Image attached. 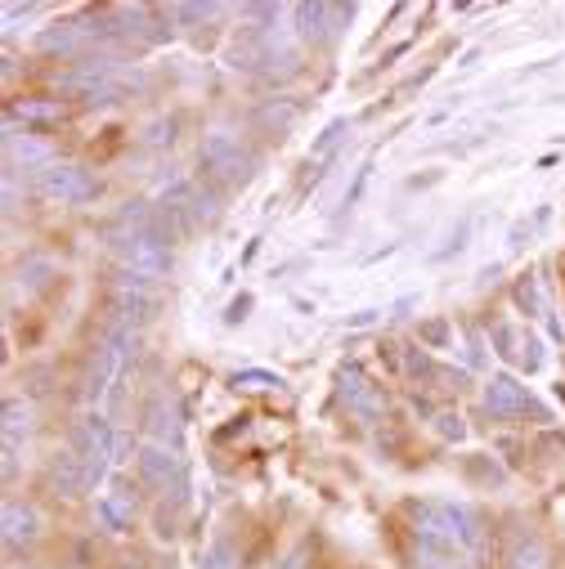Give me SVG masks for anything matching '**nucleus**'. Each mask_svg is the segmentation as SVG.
Here are the masks:
<instances>
[{
	"label": "nucleus",
	"instance_id": "obj_28",
	"mask_svg": "<svg viewBox=\"0 0 565 569\" xmlns=\"http://www.w3.org/2000/svg\"><path fill=\"white\" fill-rule=\"evenodd\" d=\"M368 176H373V158H364V167L355 171L350 189L341 193V211H355V207H359V198H364V189H368Z\"/></svg>",
	"mask_w": 565,
	"mask_h": 569
},
{
	"label": "nucleus",
	"instance_id": "obj_19",
	"mask_svg": "<svg viewBox=\"0 0 565 569\" xmlns=\"http://www.w3.org/2000/svg\"><path fill=\"white\" fill-rule=\"evenodd\" d=\"M10 117H14V121L23 117V126H59V121L68 117V108H63L59 99H19V103L10 108Z\"/></svg>",
	"mask_w": 565,
	"mask_h": 569
},
{
	"label": "nucleus",
	"instance_id": "obj_26",
	"mask_svg": "<svg viewBox=\"0 0 565 569\" xmlns=\"http://www.w3.org/2000/svg\"><path fill=\"white\" fill-rule=\"evenodd\" d=\"M202 569H238V547L229 538H216L202 556Z\"/></svg>",
	"mask_w": 565,
	"mask_h": 569
},
{
	"label": "nucleus",
	"instance_id": "obj_14",
	"mask_svg": "<svg viewBox=\"0 0 565 569\" xmlns=\"http://www.w3.org/2000/svg\"><path fill=\"white\" fill-rule=\"evenodd\" d=\"M90 41H99V32H90L86 23H59V28H46V32L37 37V50L68 59V54H86Z\"/></svg>",
	"mask_w": 565,
	"mask_h": 569
},
{
	"label": "nucleus",
	"instance_id": "obj_16",
	"mask_svg": "<svg viewBox=\"0 0 565 569\" xmlns=\"http://www.w3.org/2000/svg\"><path fill=\"white\" fill-rule=\"evenodd\" d=\"M149 436H153V445L180 449V408H176V399L158 395V399L149 403Z\"/></svg>",
	"mask_w": 565,
	"mask_h": 569
},
{
	"label": "nucleus",
	"instance_id": "obj_11",
	"mask_svg": "<svg viewBox=\"0 0 565 569\" xmlns=\"http://www.w3.org/2000/svg\"><path fill=\"white\" fill-rule=\"evenodd\" d=\"M139 476H145L153 489H185V462H180V449L145 445V449H139Z\"/></svg>",
	"mask_w": 565,
	"mask_h": 569
},
{
	"label": "nucleus",
	"instance_id": "obj_8",
	"mask_svg": "<svg viewBox=\"0 0 565 569\" xmlns=\"http://www.w3.org/2000/svg\"><path fill=\"white\" fill-rule=\"evenodd\" d=\"M32 184H37V193L50 198V202H90V198H95V180H90L81 167H72V162L46 167Z\"/></svg>",
	"mask_w": 565,
	"mask_h": 569
},
{
	"label": "nucleus",
	"instance_id": "obj_34",
	"mask_svg": "<svg viewBox=\"0 0 565 569\" xmlns=\"http://www.w3.org/2000/svg\"><path fill=\"white\" fill-rule=\"evenodd\" d=\"M171 130H176V121H153L145 139H149V144H171V139H176Z\"/></svg>",
	"mask_w": 565,
	"mask_h": 569
},
{
	"label": "nucleus",
	"instance_id": "obj_25",
	"mask_svg": "<svg viewBox=\"0 0 565 569\" xmlns=\"http://www.w3.org/2000/svg\"><path fill=\"white\" fill-rule=\"evenodd\" d=\"M467 238H472V216H463V220H458V229H449L445 247H436V251H432V260H449V256H463V251H467Z\"/></svg>",
	"mask_w": 565,
	"mask_h": 569
},
{
	"label": "nucleus",
	"instance_id": "obj_27",
	"mask_svg": "<svg viewBox=\"0 0 565 569\" xmlns=\"http://www.w3.org/2000/svg\"><path fill=\"white\" fill-rule=\"evenodd\" d=\"M417 337L427 341L432 350H440V346H449V341H454V328H449L445 319H427V323H417Z\"/></svg>",
	"mask_w": 565,
	"mask_h": 569
},
{
	"label": "nucleus",
	"instance_id": "obj_24",
	"mask_svg": "<svg viewBox=\"0 0 565 569\" xmlns=\"http://www.w3.org/2000/svg\"><path fill=\"white\" fill-rule=\"evenodd\" d=\"M28 278V292H41L46 282L54 278V260H46V256H32V260H23V269H19V282Z\"/></svg>",
	"mask_w": 565,
	"mask_h": 569
},
{
	"label": "nucleus",
	"instance_id": "obj_7",
	"mask_svg": "<svg viewBox=\"0 0 565 569\" xmlns=\"http://www.w3.org/2000/svg\"><path fill=\"white\" fill-rule=\"evenodd\" d=\"M485 412L498 417V421H521L525 412H529L534 421H547V408L534 403V395H529L516 377H507V372H498V377L485 381Z\"/></svg>",
	"mask_w": 565,
	"mask_h": 569
},
{
	"label": "nucleus",
	"instance_id": "obj_20",
	"mask_svg": "<svg viewBox=\"0 0 565 569\" xmlns=\"http://www.w3.org/2000/svg\"><path fill=\"white\" fill-rule=\"evenodd\" d=\"M28 436H32V403L6 399V449H19Z\"/></svg>",
	"mask_w": 565,
	"mask_h": 569
},
{
	"label": "nucleus",
	"instance_id": "obj_23",
	"mask_svg": "<svg viewBox=\"0 0 565 569\" xmlns=\"http://www.w3.org/2000/svg\"><path fill=\"white\" fill-rule=\"evenodd\" d=\"M516 306L525 310V315H547V306H543V288H538V278L534 273H521L516 278Z\"/></svg>",
	"mask_w": 565,
	"mask_h": 569
},
{
	"label": "nucleus",
	"instance_id": "obj_35",
	"mask_svg": "<svg viewBox=\"0 0 565 569\" xmlns=\"http://www.w3.org/2000/svg\"><path fill=\"white\" fill-rule=\"evenodd\" d=\"M260 121H274V112L265 108V112H260ZM293 121H297V103H282V108H278V130H288Z\"/></svg>",
	"mask_w": 565,
	"mask_h": 569
},
{
	"label": "nucleus",
	"instance_id": "obj_21",
	"mask_svg": "<svg viewBox=\"0 0 565 569\" xmlns=\"http://www.w3.org/2000/svg\"><path fill=\"white\" fill-rule=\"evenodd\" d=\"M413 569H472V556H463V551H445V547H427V542H417V547H413Z\"/></svg>",
	"mask_w": 565,
	"mask_h": 569
},
{
	"label": "nucleus",
	"instance_id": "obj_1",
	"mask_svg": "<svg viewBox=\"0 0 565 569\" xmlns=\"http://www.w3.org/2000/svg\"><path fill=\"white\" fill-rule=\"evenodd\" d=\"M413 538L427 547H445V551H463V556H480L485 547V520L463 507V502H445V498H422L404 507Z\"/></svg>",
	"mask_w": 565,
	"mask_h": 569
},
{
	"label": "nucleus",
	"instance_id": "obj_18",
	"mask_svg": "<svg viewBox=\"0 0 565 569\" xmlns=\"http://www.w3.org/2000/svg\"><path fill=\"white\" fill-rule=\"evenodd\" d=\"M552 565V551L538 533H521L507 551V569H547Z\"/></svg>",
	"mask_w": 565,
	"mask_h": 569
},
{
	"label": "nucleus",
	"instance_id": "obj_4",
	"mask_svg": "<svg viewBox=\"0 0 565 569\" xmlns=\"http://www.w3.org/2000/svg\"><path fill=\"white\" fill-rule=\"evenodd\" d=\"M198 162L207 167L211 180L220 184H247L251 180V153L238 144V134L234 130H207L202 134V144H198Z\"/></svg>",
	"mask_w": 565,
	"mask_h": 569
},
{
	"label": "nucleus",
	"instance_id": "obj_37",
	"mask_svg": "<svg viewBox=\"0 0 565 569\" xmlns=\"http://www.w3.org/2000/svg\"><path fill=\"white\" fill-rule=\"evenodd\" d=\"M247 310H251V297H238V301L229 306V315H225V323H242V319H247Z\"/></svg>",
	"mask_w": 565,
	"mask_h": 569
},
{
	"label": "nucleus",
	"instance_id": "obj_10",
	"mask_svg": "<svg viewBox=\"0 0 565 569\" xmlns=\"http://www.w3.org/2000/svg\"><path fill=\"white\" fill-rule=\"evenodd\" d=\"M6 162H10V171H46V167H54V149L46 144V139H32L28 130L19 134V126L6 117Z\"/></svg>",
	"mask_w": 565,
	"mask_h": 569
},
{
	"label": "nucleus",
	"instance_id": "obj_2",
	"mask_svg": "<svg viewBox=\"0 0 565 569\" xmlns=\"http://www.w3.org/2000/svg\"><path fill=\"white\" fill-rule=\"evenodd\" d=\"M145 86V77H139L130 63H117V59H81L77 68L68 72H54V90L63 94H77V99H121L130 90Z\"/></svg>",
	"mask_w": 565,
	"mask_h": 569
},
{
	"label": "nucleus",
	"instance_id": "obj_3",
	"mask_svg": "<svg viewBox=\"0 0 565 569\" xmlns=\"http://www.w3.org/2000/svg\"><path fill=\"white\" fill-rule=\"evenodd\" d=\"M108 247L121 264V273H135L145 282H158L171 273V242L158 233V229H130V224H117L108 233Z\"/></svg>",
	"mask_w": 565,
	"mask_h": 569
},
{
	"label": "nucleus",
	"instance_id": "obj_31",
	"mask_svg": "<svg viewBox=\"0 0 565 569\" xmlns=\"http://www.w3.org/2000/svg\"><path fill=\"white\" fill-rule=\"evenodd\" d=\"M404 363H408V372H413V377H422V381H436V377H440V368H436L427 355H422L417 346L408 350V359H404Z\"/></svg>",
	"mask_w": 565,
	"mask_h": 569
},
{
	"label": "nucleus",
	"instance_id": "obj_30",
	"mask_svg": "<svg viewBox=\"0 0 565 569\" xmlns=\"http://www.w3.org/2000/svg\"><path fill=\"white\" fill-rule=\"evenodd\" d=\"M225 6H171V19H185V23H202V19H220Z\"/></svg>",
	"mask_w": 565,
	"mask_h": 569
},
{
	"label": "nucleus",
	"instance_id": "obj_38",
	"mask_svg": "<svg viewBox=\"0 0 565 569\" xmlns=\"http://www.w3.org/2000/svg\"><path fill=\"white\" fill-rule=\"evenodd\" d=\"M282 569H301V556H293V560H288V565H282Z\"/></svg>",
	"mask_w": 565,
	"mask_h": 569
},
{
	"label": "nucleus",
	"instance_id": "obj_22",
	"mask_svg": "<svg viewBox=\"0 0 565 569\" xmlns=\"http://www.w3.org/2000/svg\"><path fill=\"white\" fill-rule=\"evenodd\" d=\"M130 516H135V498H130V489H112L108 498H99V520L108 525V529H130Z\"/></svg>",
	"mask_w": 565,
	"mask_h": 569
},
{
	"label": "nucleus",
	"instance_id": "obj_33",
	"mask_svg": "<svg viewBox=\"0 0 565 569\" xmlns=\"http://www.w3.org/2000/svg\"><path fill=\"white\" fill-rule=\"evenodd\" d=\"M37 14V6H14V0H10V6H6V37H14L19 32V19L28 23Z\"/></svg>",
	"mask_w": 565,
	"mask_h": 569
},
{
	"label": "nucleus",
	"instance_id": "obj_15",
	"mask_svg": "<svg viewBox=\"0 0 565 569\" xmlns=\"http://www.w3.org/2000/svg\"><path fill=\"white\" fill-rule=\"evenodd\" d=\"M346 134H350V121H346V117H337V121H328V126L319 130V139H315L310 153H306V176H310V180H319V176H324L319 167H328V162H333V153L346 144Z\"/></svg>",
	"mask_w": 565,
	"mask_h": 569
},
{
	"label": "nucleus",
	"instance_id": "obj_29",
	"mask_svg": "<svg viewBox=\"0 0 565 569\" xmlns=\"http://www.w3.org/2000/svg\"><path fill=\"white\" fill-rule=\"evenodd\" d=\"M234 386H238V390H269V386H282V377H278V372L247 368V372H234Z\"/></svg>",
	"mask_w": 565,
	"mask_h": 569
},
{
	"label": "nucleus",
	"instance_id": "obj_36",
	"mask_svg": "<svg viewBox=\"0 0 565 569\" xmlns=\"http://www.w3.org/2000/svg\"><path fill=\"white\" fill-rule=\"evenodd\" d=\"M6 211H10V216L19 211V184H14V171H6Z\"/></svg>",
	"mask_w": 565,
	"mask_h": 569
},
{
	"label": "nucleus",
	"instance_id": "obj_17",
	"mask_svg": "<svg viewBox=\"0 0 565 569\" xmlns=\"http://www.w3.org/2000/svg\"><path fill=\"white\" fill-rule=\"evenodd\" d=\"M6 542L10 547H19V542H32L37 533H41V516H37V507L32 502H19V498H10L6 502Z\"/></svg>",
	"mask_w": 565,
	"mask_h": 569
},
{
	"label": "nucleus",
	"instance_id": "obj_9",
	"mask_svg": "<svg viewBox=\"0 0 565 569\" xmlns=\"http://www.w3.org/2000/svg\"><path fill=\"white\" fill-rule=\"evenodd\" d=\"M337 386H341V403H346L359 421H377V417L386 412V395H381V386H377V381H368V377H364V368L346 363V368H341V377H337Z\"/></svg>",
	"mask_w": 565,
	"mask_h": 569
},
{
	"label": "nucleus",
	"instance_id": "obj_32",
	"mask_svg": "<svg viewBox=\"0 0 565 569\" xmlns=\"http://www.w3.org/2000/svg\"><path fill=\"white\" fill-rule=\"evenodd\" d=\"M436 426H440V436H449V440H463L467 436V426H463L458 412H436Z\"/></svg>",
	"mask_w": 565,
	"mask_h": 569
},
{
	"label": "nucleus",
	"instance_id": "obj_13",
	"mask_svg": "<svg viewBox=\"0 0 565 569\" xmlns=\"http://www.w3.org/2000/svg\"><path fill=\"white\" fill-rule=\"evenodd\" d=\"M494 346H498L507 359H516L525 372H538L543 359H547V355H543V341L529 337V332H521L516 323H498V328H494Z\"/></svg>",
	"mask_w": 565,
	"mask_h": 569
},
{
	"label": "nucleus",
	"instance_id": "obj_6",
	"mask_svg": "<svg viewBox=\"0 0 565 569\" xmlns=\"http://www.w3.org/2000/svg\"><path fill=\"white\" fill-rule=\"evenodd\" d=\"M72 449L81 453V462L90 467V480L99 485L103 476H108V467H112V449H117V431L99 417V412H90V417H81L77 426H72Z\"/></svg>",
	"mask_w": 565,
	"mask_h": 569
},
{
	"label": "nucleus",
	"instance_id": "obj_5",
	"mask_svg": "<svg viewBox=\"0 0 565 569\" xmlns=\"http://www.w3.org/2000/svg\"><path fill=\"white\" fill-rule=\"evenodd\" d=\"M126 355H130V332H126L121 319H112L108 332H103V341H99V350H95V359H90V368H86V386H81V395H86L90 403H99V399L108 395V386L117 381Z\"/></svg>",
	"mask_w": 565,
	"mask_h": 569
},
{
	"label": "nucleus",
	"instance_id": "obj_12",
	"mask_svg": "<svg viewBox=\"0 0 565 569\" xmlns=\"http://www.w3.org/2000/svg\"><path fill=\"white\" fill-rule=\"evenodd\" d=\"M46 480H50V489L54 493H63V498H77V493H86V489H95V480H90V467L81 462V453L68 445V449H59L54 458H50V467H46Z\"/></svg>",
	"mask_w": 565,
	"mask_h": 569
}]
</instances>
